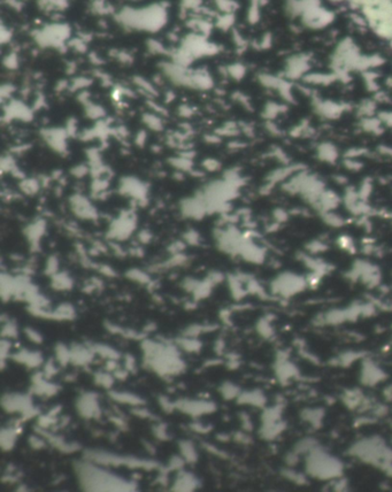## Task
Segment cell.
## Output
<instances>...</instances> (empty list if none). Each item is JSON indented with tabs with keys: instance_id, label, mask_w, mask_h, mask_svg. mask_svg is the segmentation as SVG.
<instances>
[{
	"instance_id": "obj_1",
	"label": "cell",
	"mask_w": 392,
	"mask_h": 492,
	"mask_svg": "<svg viewBox=\"0 0 392 492\" xmlns=\"http://www.w3.org/2000/svg\"><path fill=\"white\" fill-rule=\"evenodd\" d=\"M144 352V365L162 377L180 374L185 369L179 349L170 344L156 343L144 339L142 344Z\"/></svg>"
},
{
	"instance_id": "obj_2",
	"label": "cell",
	"mask_w": 392,
	"mask_h": 492,
	"mask_svg": "<svg viewBox=\"0 0 392 492\" xmlns=\"http://www.w3.org/2000/svg\"><path fill=\"white\" fill-rule=\"evenodd\" d=\"M81 485L88 491H135L136 483L114 475L106 469L98 468L90 462L76 466Z\"/></svg>"
},
{
	"instance_id": "obj_3",
	"label": "cell",
	"mask_w": 392,
	"mask_h": 492,
	"mask_svg": "<svg viewBox=\"0 0 392 492\" xmlns=\"http://www.w3.org/2000/svg\"><path fill=\"white\" fill-rule=\"evenodd\" d=\"M86 458H88V461L97 464H104V466H127L130 468L144 469H153L154 467H158V463L148 461V460H140L133 457H122V455L100 452V451H89V452H86Z\"/></svg>"
},
{
	"instance_id": "obj_4",
	"label": "cell",
	"mask_w": 392,
	"mask_h": 492,
	"mask_svg": "<svg viewBox=\"0 0 392 492\" xmlns=\"http://www.w3.org/2000/svg\"><path fill=\"white\" fill-rule=\"evenodd\" d=\"M3 407L8 413H20L23 420L38 415V409L33 405V400L29 394L11 393L5 394L2 399Z\"/></svg>"
},
{
	"instance_id": "obj_5",
	"label": "cell",
	"mask_w": 392,
	"mask_h": 492,
	"mask_svg": "<svg viewBox=\"0 0 392 492\" xmlns=\"http://www.w3.org/2000/svg\"><path fill=\"white\" fill-rule=\"evenodd\" d=\"M175 407L179 411L183 412L188 415L197 417L205 414L213 413L216 409L215 404L207 400H190V399H180L175 403Z\"/></svg>"
},
{
	"instance_id": "obj_6",
	"label": "cell",
	"mask_w": 392,
	"mask_h": 492,
	"mask_svg": "<svg viewBox=\"0 0 392 492\" xmlns=\"http://www.w3.org/2000/svg\"><path fill=\"white\" fill-rule=\"evenodd\" d=\"M77 412L84 418H92L100 416V407L98 403V397L95 393L86 392L79 398L76 403Z\"/></svg>"
},
{
	"instance_id": "obj_7",
	"label": "cell",
	"mask_w": 392,
	"mask_h": 492,
	"mask_svg": "<svg viewBox=\"0 0 392 492\" xmlns=\"http://www.w3.org/2000/svg\"><path fill=\"white\" fill-rule=\"evenodd\" d=\"M59 385L53 384L48 382L43 372H37L33 379V388L31 391L37 395H44V397H51L59 391Z\"/></svg>"
},
{
	"instance_id": "obj_8",
	"label": "cell",
	"mask_w": 392,
	"mask_h": 492,
	"mask_svg": "<svg viewBox=\"0 0 392 492\" xmlns=\"http://www.w3.org/2000/svg\"><path fill=\"white\" fill-rule=\"evenodd\" d=\"M199 482L193 474L189 472H180L173 485L174 491H193L198 487Z\"/></svg>"
},
{
	"instance_id": "obj_9",
	"label": "cell",
	"mask_w": 392,
	"mask_h": 492,
	"mask_svg": "<svg viewBox=\"0 0 392 492\" xmlns=\"http://www.w3.org/2000/svg\"><path fill=\"white\" fill-rule=\"evenodd\" d=\"M71 358L70 362L74 363L76 366H85L88 365L89 362L92 361L93 354L94 352L92 351L91 347H85L83 345H72V347L70 348Z\"/></svg>"
},
{
	"instance_id": "obj_10",
	"label": "cell",
	"mask_w": 392,
	"mask_h": 492,
	"mask_svg": "<svg viewBox=\"0 0 392 492\" xmlns=\"http://www.w3.org/2000/svg\"><path fill=\"white\" fill-rule=\"evenodd\" d=\"M13 360L20 362L28 368H37L43 363V357L39 352L28 351V349H21L12 357Z\"/></svg>"
},
{
	"instance_id": "obj_11",
	"label": "cell",
	"mask_w": 392,
	"mask_h": 492,
	"mask_svg": "<svg viewBox=\"0 0 392 492\" xmlns=\"http://www.w3.org/2000/svg\"><path fill=\"white\" fill-rule=\"evenodd\" d=\"M109 395L113 400H115L117 403L126 404V405H131V406L138 407L144 405V400L139 397L137 394L130 393V392H118V391H111Z\"/></svg>"
},
{
	"instance_id": "obj_12",
	"label": "cell",
	"mask_w": 392,
	"mask_h": 492,
	"mask_svg": "<svg viewBox=\"0 0 392 492\" xmlns=\"http://www.w3.org/2000/svg\"><path fill=\"white\" fill-rule=\"evenodd\" d=\"M17 429L15 428H4L0 432V445L4 451H11L15 445L17 437Z\"/></svg>"
},
{
	"instance_id": "obj_13",
	"label": "cell",
	"mask_w": 392,
	"mask_h": 492,
	"mask_svg": "<svg viewBox=\"0 0 392 492\" xmlns=\"http://www.w3.org/2000/svg\"><path fill=\"white\" fill-rule=\"evenodd\" d=\"M180 450L182 457L184 458L186 462L193 463L197 461L198 459V453L195 451V448L192 441L190 440H182L180 443Z\"/></svg>"
},
{
	"instance_id": "obj_14",
	"label": "cell",
	"mask_w": 392,
	"mask_h": 492,
	"mask_svg": "<svg viewBox=\"0 0 392 492\" xmlns=\"http://www.w3.org/2000/svg\"><path fill=\"white\" fill-rule=\"evenodd\" d=\"M90 347L92 348V351H93L94 353L99 354L100 357L107 359V360H111V359H114V360H117V359L120 358V353H118V352L116 351V349H114L113 347L107 346V345H104V344H92Z\"/></svg>"
},
{
	"instance_id": "obj_15",
	"label": "cell",
	"mask_w": 392,
	"mask_h": 492,
	"mask_svg": "<svg viewBox=\"0 0 392 492\" xmlns=\"http://www.w3.org/2000/svg\"><path fill=\"white\" fill-rule=\"evenodd\" d=\"M179 345L184 349L186 352H199L200 348H202L203 344L200 343V340H198L195 337H188L185 336L184 338L179 339Z\"/></svg>"
},
{
	"instance_id": "obj_16",
	"label": "cell",
	"mask_w": 392,
	"mask_h": 492,
	"mask_svg": "<svg viewBox=\"0 0 392 492\" xmlns=\"http://www.w3.org/2000/svg\"><path fill=\"white\" fill-rule=\"evenodd\" d=\"M71 353L70 348H68L65 344L59 343L56 346V359L61 366H66L68 362H70Z\"/></svg>"
},
{
	"instance_id": "obj_17",
	"label": "cell",
	"mask_w": 392,
	"mask_h": 492,
	"mask_svg": "<svg viewBox=\"0 0 392 492\" xmlns=\"http://www.w3.org/2000/svg\"><path fill=\"white\" fill-rule=\"evenodd\" d=\"M53 287L59 290H68L72 287V280L67 274H54Z\"/></svg>"
},
{
	"instance_id": "obj_18",
	"label": "cell",
	"mask_w": 392,
	"mask_h": 492,
	"mask_svg": "<svg viewBox=\"0 0 392 492\" xmlns=\"http://www.w3.org/2000/svg\"><path fill=\"white\" fill-rule=\"evenodd\" d=\"M94 382L98 385L103 386V388L109 389L114 383V376L111 375V374H108V372L99 371L94 375Z\"/></svg>"
},
{
	"instance_id": "obj_19",
	"label": "cell",
	"mask_w": 392,
	"mask_h": 492,
	"mask_svg": "<svg viewBox=\"0 0 392 492\" xmlns=\"http://www.w3.org/2000/svg\"><path fill=\"white\" fill-rule=\"evenodd\" d=\"M220 392L222 393L223 398L232 399V398H235V397H237V395H238L239 390L236 385L229 383V382H227V383L221 385Z\"/></svg>"
},
{
	"instance_id": "obj_20",
	"label": "cell",
	"mask_w": 392,
	"mask_h": 492,
	"mask_svg": "<svg viewBox=\"0 0 392 492\" xmlns=\"http://www.w3.org/2000/svg\"><path fill=\"white\" fill-rule=\"evenodd\" d=\"M17 334H19V331H17V326L15 323H13V322L8 321L7 323L3 326L2 336L4 338H8V339L16 338Z\"/></svg>"
},
{
	"instance_id": "obj_21",
	"label": "cell",
	"mask_w": 392,
	"mask_h": 492,
	"mask_svg": "<svg viewBox=\"0 0 392 492\" xmlns=\"http://www.w3.org/2000/svg\"><path fill=\"white\" fill-rule=\"evenodd\" d=\"M128 277H130L131 279H134V280H137V282L139 283H149V276L146 274H144L143 271H140V270H137V269H134V270H130L129 273H128Z\"/></svg>"
},
{
	"instance_id": "obj_22",
	"label": "cell",
	"mask_w": 392,
	"mask_h": 492,
	"mask_svg": "<svg viewBox=\"0 0 392 492\" xmlns=\"http://www.w3.org/2000/svg\"><path fill=\"white\" fill-rule=\"evenodd\" d=\"M185 460L183 457H173L168 466V471H181L184 467Z\"/></svg>"
},
{
	"instance_id": "obj_23",
	"label": "cell",
	"mask_w": 392,
	"mask_h": 492,
	"mask_svg": "<svg viewBox=\"0 0 392 492\" xmlns=\"http://www.w3.org/2000/svg\"><path fill=\"white\" fill-rule=\"evenodd\" d=\"M57 372H58V368L56 366V363H54L53 360H48L44 367V372H43L44 376L48 380L51 379L53 375H56Z\"/></svg>"
},
{
	"instance_id": "obj_24",
	"label": "cell",
	"mask_w": 392,
	"mask_h": 492,
	"mask_svg": "<svg viewBox=\"0 0 392 492\" xmlns=\"http://www.w3.org/2000/svg\"><path fill=\"white\" fill-rule=\"evenodd\" d=\"M57 422L56 420V417L52 416V415H50V414H47V415H42L39 417V420H38V426L42 428V429H46V428H48L50 426H52L54 425V423Z\"/></svg>"
},
{
	"instance_id": "obj_25",
	"label": "cell",
	"mask_w": 392,
	"mask_h": 492,
	"mask_svg": "<svg viewBox=\"0 0 392 492\" xmlns=\"http://www.w3.org/2000/svg\"><path fill=\"white\" fill-rule=\"evenodd\" d=\"M24 331H26L27 337H28V338L31 340V342L37 343V344H40V343L43 342L42 335H40L37 330L31 329V328H27Z\"/></svg>"
},
{
	"instance_id": "obj_26",
	"label": "cell",
	"mask_w": 392,
	"mask_h": 492,
	"mask_svg": "<svg viewBox=\"0 0 392 492\" xmlns=\"http://www.w3.org/2000/svg\"><path fill=\"white\" fill-rule=\"evenodd\" d=\"M10 349H11L10 340L3 338L2 343H0V353H2V361L3 362L6 360V358L8 356H10Z\"/></svg>"
},
{
	"instance_id": "obj_27",
	"label": "cell",
	"mask_w": 392,
	"mask_h": 492,
	"mask_svg": "<svg viewBox=\"0 0 392 492\" xmlns=\"http://www.w3.org/2000/svg\"><path fill=\"white\" fill-rule=\"evenodd\" d=\"M154 435H156L157 438L161 439V440H167L168 438H169L165 425H159V426L154 428Z\"/></svg>"
},
{
	"instance_id": "obj_28",
	"label": "cell",
	"mask_w": 392,
	"mask_h": 492,
	"mask_svg": "<svg viewBox=\"0 0 392 492\" xmlns=\"http://www.w3.org/2000/svg\"><path fill=\"white\" fill-rule=\"evenodd\" d=\"M159 402H160V405H161L163 411H166L167 413H170V412L174 411V409H176L175 403H170L169 399L163 397V395H162V397L159 398Z\"/></svg>"
},
{
	"instance_id": "obj_29",
	"label": "cell",
	"mask_w": 392,
	"mask_h": 492,
	"mask_svg": "<svg viewBox=\"0 0 392 492\" xmlns=\"http://www.w3.org/2000/svg\"><path fill=\"white\" fill-rule=\"evenodd\" d=\"M29 444L31 445V448L35 450H40L45 448V440L43 438H39L37 436H31L29 439Z\"/></svg>"
},
{
	"instance_id": "obj_30",
	"label": "cell",
	"mask_w": 392,
	"mask_h": 492,
	"mask_svg": "<svg viewBox=\"0 0 392 492\" xmlns=\"http://www.w3.org/2000/svg\"><path fill=\"white\" fill-rule=\"evenodd\" d=\"M57 269H58V260H57V257L56 256H51L48 259L47 261V273L48 274H56L57 273Z\"/></svg>"
},
{
	"instance_id": "obj_31",
	"label": "cell",
	"mask_w": 392,
	"mask_h": 492,
	"mask_svg": "<svg viewBox=\"0 0 392 492\" xmlns=\"http://www.w3.org/2000/svg\"><path fill=\"white\" fill-rule=\"evenodd\" d=\"M136 361H135V359L131 357V356H127L126 357V369L128 371H135L136 369Z\"/></svg>"
},
{
	"instance_id": "obj_32",
	"label": "cell",
	"mask_w": 392,
	"mask_h": 492,
	"mask_svg": "<svg viewBox=\"0 0 392 492\" xmlns=\"http://www.w3.org/2000/svg\"><path fill=\"white\" fill-rule=\"evenodd\" d=\"M198 233L197 232H194V231H190L188 233H185V241L190 243V244H197L198 243Z\"/></svg>"
},
{
	"instance_id": "obj_33",
	"label": "cell",
	"mask_w": 392,
	"mask_h": 492,
	"mask_svg": "<svg viewBox=\"0 0 392 492\" xmlns=\"http://www.w3.org/2000/svg\"><path fill=\"white\" fill-rule=\"evenodd\" d=\"M192 429H194L195 431L199 432V434H206V432H208L209 430L212 429V427L211 426L204 427V426H202V423H194V425H192Z\"/></svg>"
},
{
	"instance_id": "obj_34",
	"label": "cell",
	"mask_w": 392,
	"mask_h": 492,
	"mask_svg": "<svg viewBox=\"0 0 392 492\" xmlns=\"http://www.w3.org/2000/svg\"><path fill=\"white\" fill-rule=\"evenodd\" d=\"M133 412L135 413V415L140 416V417H151V413H150L149 411H146V409L140 408V406H138L137 408L134 409Z\"/></svg>"
},
{
	"instance_id": "obj_35",
	"label": "cell",
	"mask_w": 392,
	"mask_h": 492,
	"mask_svg": "<svg viewBox=\"0 0 392 492\" xmlns=\"http://www.w3.org/2000/svg\"><path fill=\"white\" fill-rule=\"evenodd\" d=\"M106 369L108 371H115L118 369V365H117V361L116 360H114V359H111V360H108L107 363H106Z\"/></svg>"
},
{
	"instance_id": "obj_36",
	"label": "cell",
	"mask_w": 392,
	"mask_h": 492,
	"mask_svg": "<svg viewBox=\"0 0 392 492\" xmlns=\"http://www.w3.org/2000/svg\"><path fill=\"white\" fill-rule=\"evenodd\" d=\"M146 122L150 127H152L153 129H159L160 128V121L157 118L154 116H149V120H146Z\"/></svg>"
},
{
	"instance_id": "obj_37",
	"label": "cell",
	"mask_w": 392,
	"mask_h": 492,
	"mask_svg": "<svg viewBox=\"0 0 392 492\" xmlns=\"http://www.w3.org/2000/svg\"><path fill=\"white\" fill-rule=\"evenodd\" d=\"M128 371L127 369H120L118 368L117 370L114 371V377H116V379H120V380H126V377L128 376Z\"/></svg>"
},
{
	"instance_id": "obj_38",
	"label": "cell",
	"mask_w": 392,
	"mask_h": 492,
	"mask_svg": "<svg viewBox=\"0 0 392 492\" xmlns=\"http://www.w3.org/2000/svg\"><path fill=\"white\" fill-rule=\"evenodd\" d=\"M100 270H102L103 273H104L105 275H107V276H114V274H115V273H114V271H113V269L111 268V267H107V266H104L103 268L100 269Z\"/></svg>"
},
{
	"instance_id": "obj_39",
	"label": "cell",
	"mask_w": 392,
	"mask_h": 492,
	"mask_svg": "<svg viewBox=\"0 0 392 492\" xmlns=\"http://www.w3.org/2000/svg\"><path fill=\"white\" fill-rule=\"evenodd\" d=\"M139 238L142 242L148 243L150 241V238H151V235H150L148 231H144L139 235Z\"/></svg>"
},
{
	"instance_id": "obj_40",
	"label": "cell",
	"mask_w": 392,
	"mask_h": 492,
	"mask_svg": "<svg viewBox=\"0 0 392 492\" xmlns=\"http://www.w3.org/2000/svg\"><path fill=\"white\" fill-rule=\"evenodd\" d=\"M183 3L185 6H188V7H194V6H197V5L199 4V0H183Z\"/></svg>"
}]
</instances>
